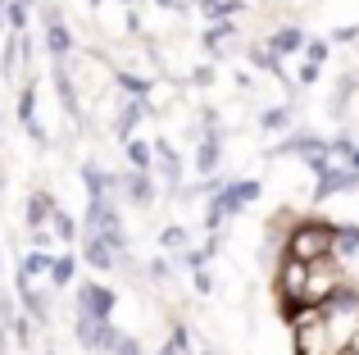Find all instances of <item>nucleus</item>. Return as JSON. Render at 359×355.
Wrapping results in <instances>:
<instances>
[{
  "mask_svg": "<svg viewBox=\"0 0 359 355\" xmlns=\"http://www.w3.org/2000/svg\"><path fill=\"white\" fill-rule=\"evenodd\" d=\"M337 355H359V351H337Z\"/></svg>",
  "mask_w": 359,
  "mask_h": 355,
  "instance_id": "9b49d317",
  "label": "nucleus"
},
{
  "mask_svg": "<svg viewBox=\"0 0 359 355\" xmlns=\"http://www.w3.org/2000/svg\"><path fill=\"white\" fill-rule=\"evenodd\" d=\"M87 260H91L96 269H109V264H114V255H109L105 241H87Z\"/></svg>",
  "mask_w": 359,
  "mask_h": 355,
  "instance_id": "20e7f679",
  "label": "nucleus"
},
{
  "mask_svg": "<svg viewBox=\"0 0 359 355\" xmlns=\"http://www.w3.org/2000/svg\"><path fill=\"white\" fill-rule=\"evenodd\" d=\"M27 214H32V223H41V214H46V201H41V196L32 201V210H27Z\"/></svg>",
  "mask_w": 359,
  "mask_h": 355,
  "instance_id": "9d476101",
  "label": "nucleus"
},
{
  "mask_svg": "<svg viewBox=\"0 0 359 355\" xmlns=\"http://www.w3.org/2000/svg\"><path fill=\"white\" fill-rule=\"evenodd\" d=\"M50 274H55V283H69V278H73V260H55Z\"/></svg>",
  "mask_w": 359,
  "mask_h": 355,
  "instance_id": "0eeeda50",
  "label": "nucleus"
},
{
  "mask_svg": "<svg viewBox=\"0 0 359 355\" xmlns=\"http://www.w3.org/2000/svg\"><path fill=\"white\" fill-rule=\"evenodd\" d=\"M78 337H82V347H91V351H114L118 347V333H109L105 328V319H87V314H82L78 319Z\"/></svg>",
  "mask_w": 359,
  "mask_h": 355,
  "instance_id": "f03ea898",
  "label": "nucleus"
},
{
  "mask_svg": "<svg viewBox=\"0 0 359 355\" xmlns=\"http://www.w3.org/2000/svg\"><path fill=\"white\" fill-rule=\"evenodd\" d=\"M132 164H150V151H146V146H141V142H132Z\"/></svg>",
  "mask_w": 359,
  "mask_h": 355,
  "instance_id": "6e6552de",
  "label": "nucleus"
},
{
  "mask_svg": "<svg viewBox=\"0 0 359 355\" xmlns=\"http://www.w3.org/2000/svg\"><path fill=\"white\" fill-rule=\"evenodd\" d=\"M332 250V228L327 223H305V228L291 232V260L305 264V260H318Z\"/></svg>",
  "mask_w": 359,
  "mask_h": 355,
  "instance_id": "f257e3e1",
  "label": "nucleus"
},
{
  "mask_svg": "<svg viewBox=\"0 0 359 355\" xmlns=\"http://www.w3.org/2000/svg\"><path fill=\"white\" fill-rule=\"evenodd\" d=\"M55 260H46V255H27V264H23V278H32V274H41V269H50Z\"/></svg>",
  "mask_w": 359,
  "mask_h": 355,
  "instance_id": "423d86ee",
  "label": "nucleus"
},
{
  "mask_svg": "<svg viewBox=\"0 0 359 355\" xmlns=\"http://www.w3.org/2000/svg\"><path fill=\"white\" fill-rule=\"evenodd\" d=\"M82 314H87V319H105L109 310H114V296L105 292V287H82Z\"/></svg>",
  "mask_w": 359,
  "mask_h": 355,
  "instance_id": "7ed1b4c3",
  "label": "nucleus"
},
{
  "mask_svg": "<svg viewBox=\"0 0 359 355\" xmlns=\"http://www.w3.org/2000/svg\"><path fill=\"white\" fill-rule=\"evenodd\" d=\"M296 41H300L296 32H282V36H278V51H296Z\"/></svg>",
  "mask_w": 359,
  "mask_h": 355,
  "instance_id": "1a4fd4ad",
  "label": "nucleus"
},
{
  "mask_svg": "<svg viewBox=\"0 0 359 355\" xmlns=\"http://www.w3.org/2000/svg\"><path fill=\"white\" fill-rule=\"evenodd\" d=\"M50 51H55V55H64V51H69V32H64L60 23L50 27Z\"/></svg>",
  "mask_w": 359,
  "mask_h": 355,
  "instance_id": "39448f33",
  "label": "nucleus"
}]
</instances>
